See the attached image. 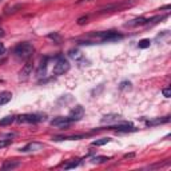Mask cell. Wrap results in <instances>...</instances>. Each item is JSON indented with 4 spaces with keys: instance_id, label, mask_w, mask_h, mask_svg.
Returning a JSON list of instances; mask_svg holds the SVG:
<instances>
[{
    "instance_id": "ba28073f",
    "label": "cell",
    "mask_w": 171,
    "mask_h": 171,
    "mask_svg": "<svg viewBox=\"0 0 171 171\" xmlns=\"http://www.w3.org/2000/svg\"><path fill=\"white\" fill-rule=\"evenodd\" d=\"M32 68H34V64H32V62H27L26 64L23 66V68H22V71H20V79H27L30 75L32 74Z\"/></svg>"
},
{
    "instance_id": "ffe728a7",
    "label": "cell",
    "mask_w": 171,
    "mask_h": 171,
    "mask_svg": "<svg viewBox=\"0 0 171 171\" xmlns=\"http://www.w3.org/2000/svg\"><path fill=\"white\" fill-rule=\"evenodd\" d=\"M79 164H80V160H79V159H74V160H71V162H68V163L64 164V166H63V168H64V170H70V168L78 167Z\"/></svg>"
},
{
    "instance_id": "83f0119b",
    "label": "cell",
    "mask_w": 171,
    "mask_h": 171,
    "mask_svg": "<svg viewBox=\"0 0 171 171\" xmlns=\"http://www.w3.org/2000/svg\"><path fill=\"white\" fill-rule=\"evenodd\" d=\"M4 52H5V47H4L3 43H0V56L4 55Z\"/></svg>"
},
{
    "instance_id": "f1b7e54d",
    "label": "cell",
    "mask_w": 171,
    "mask_h": 171,
    "mask_svg": "<svg viewBox=\"0 0 171 171\" xmlns=\"http://www.w3.org/2000/svg\"><path fill=\"white\" fill-rule=\"evenodd\" d=\"M4 34H5V32H4L3 30H1V28H0V38H3V36H4Z\"/></svg>"
},
{
    "instance_id": "4316f807",
    "label": "cell",
    "mask_w": 171,
    "mask_h": 171,
    "mask_svg": "<svg viewBox=\"0 0 171 171\" xmlns=\"http://www.w3.org/2000/svg\"><path fill=\"white\" fill-rule=\"evenodd\" d=\"M87 20H88V16H83V18H80V19H78V24H84V23H87Z\"/></svg>"
},
{
    "instance_id": "2e32d148",
    "label": "cell",
    "mask_w": 171,
    "mask_h": 171,
    "mask_svg": "<svg viewBox=\"0 0 171 171\" xmlns=\"http://www.w3.org/2000/svg\"><path fill=\"white\" fill-rule=\"evenodd\" d=\"M121 119V115H116V114H110V115H106V116L102 118V122L103 123H111V122H118Z\"/></svg>"
},
{
    "instance_id": "7a4b0ae2",
    "label": "cell",
    "mask_w": 171,
    "mask_h": 171,
    "mask_svg": "<svg viewBox=\"0 0 171 171\" xmlns=\"http://www.w3.org/2000/svg\"><path fill=\"white\" fill-rule=\"evenodd\" d=\"M91 36H95V38H99L102 43L116 42V40H121V39H123V35H122V34H118V32H114V31H107V32H96V34H91Z\"/></svg>"
},
{
    "instance_id": "d6986e66",
    "label": "cell",
    "mask_w": 171,
    "mask_h": 171,
    "mask_svg": "<svg viewBox=\"0 0 171 171\" xmlns=\"http://www.w3.org/2000/svg\"><path fill=\"white\" fill-rule=\"evenodd\" d=\"M111 142V138H100V139H96V140H94L92 143V146H104V144H107V143H110Z\"/></svg>"
},
{
    "instance_id": "8fae6325",
    "label": "cell",
    "mask_w": 171,
    "mask_h": 171,
    "mask_svg": "<svg viewBox=\"0 0 171 171\" xmlns=\"http://www.w3.org/2000/svg\"><path fill=\"white\" fill-rule=\"evenodd\" d=\"M147 23V19L143 18V16H140V18H136V19H132L130 20L128 23H126L125 26L126 27H136V26H143V24Z\"/></svg>"
},
{
    "instance_id": "e0dca14e",
    "label": "cell",
    "mask_w": 171,
    "mask_h": 171,
    "mask_svg": "<svg viewBox=\"0 0 171 171\" xmlns=\"http://www.w3.org/2000/svg\"><path fill=\"white\" fill-rule=\"evenodd\" d=\"M16 119V116L13 115H9V116H5L3 119H0V126H9L11 123H13Z\"/></svg>"
},
{
    "instance_id": "9c48e42d",
    "label": "cell",
    "mask_w": 171,
    "mask_h": 171,
    "mask_svg": "<svg viewBox=\"0 0 171 171\" xmlns=\"http://www.w3.org/2000/svg\"><path fill=\"white\" fill-rule=\"evenodd\" d=\"M42 147H43V144L39 143V142H31V143H28L27 146H24L23 148H20V151H22V152L38 151V150H40Z\"/></svg>"
},
{
    "instance_id": "52a82bcc",
    "label": "cell",
    "mask_w": 171,
    "mask_h": 171,
    "mask_svg": "<svg viewBox=\"0 0 171 171\" xmlns=\"http://www.w3.org/2000/svg\"><path fill=\"white\" fill-rule=\"evenodd\" d=\"M83 115H84V108H83L82 106H76V107H74V108L70 111V119L72 122H76V121H80L83 118Z\"/></svg>"
},
{
    "instance_id": "3957f363",
    "label": "cell",
    "mask_w": 171,
    "mask_h": 171,
    "mask_svg": "<svg viewBox=\"0 0 171 171\" xmlns=\"http://www.w3.org/2000/svg\"><path fill=\"white\" fill-rule=\"evenodd\" d=\"M46 118L44 115H38V114H24V115H19L16 116L15 121L18 123H39V122L44 121Z\"/></svg>"
},
{
    "instance_id": "7402d4cb",
    "label": "cell",
    "mask_w": 171,
    "mask_h": 171,
    "mask_svg": "<svg viewBox=\"0 0 171 171\" xmlns=\"http://www.w3.org/2000/svg\"><path fill=\"white\" fill-rule=\"evenodd\" d=\"M150 44H151L150 39H142L139 43H138V47H139V48H142V50H144V48H148V47H150Z\"/></svg>"
},
{
    "instance_id": "484cf974",
    "label": "cell",
    "mask_w": 171,
    "mask_h": 171,
    "mask_svg": "<svg viewBox=\"0 0 171 171\" xmlns=\"http://www.w3.org/2000/svg\"><path fill=\"white\" fill-rule=\"evenodd\" d=\"M48 38H50V39L56 40V42H58V40L60 39V36H59V34H56V32H54V34H50V35H48Z\"/></svg>"
},
{
    "instance_id": "9a60e30c",
    "label": "cell",
    "mask_w": 171,
    "mask_h": 171,
    "mask_svg": "<svg viewBox=\"0 0 171 171\" xmlns=\"http://www.w3.org/2000/svg\"><path fill=\"white\" fill-rule=\"evenodd\" d=\"M83 135H70V136H54L52 140H79L82 139Z\"/></svg>"
},
{
    "instance_id": "7c38bea8",
    "label": "cell",
    "mask_w": 171,
    "mask_h": 171,
    "mask_svg": "<svg viewBox=\"0 0 171 171\" xmlns=\"http://www.w3.org/2000/svg\"><path fill=\"white\" fill-rule=\"evenodd\" d=\"M170 122V116H164V118H156L154 121H147L146 125L148 127H152V126H158V125H164V123H168Z\"/></svg>"
},
{
    "instance_id": "cb8c5ba5",
    "label": "cell",
    "mask_w": 171,
    "mask_h": 171,
    "mask_svg": "<svg viewBox=\"0 0 171 171\" xmlns=\"http://www.w3.org/2000/svg\"><path fill=\"white\" fill-rule=\"evenodd\" d=\"M130 90L131 88V83L130 82H122L121 86H119V90Z\"/></svg>"
},
{
    "instance_id": "4fadbf2b",
    "label": "cell",
    "mask_w": 171,
    "mask_h": 171,
    "mask_svg": "<svg viewBox=\"0 0 171 171\" xmlns=\"http://www.w3.org/2000/svg\"><path fill=\"white\" fill-rule=\"evenodd\" d=\"M20 162L19 160H5L1 166V170H13V168L19 167Z\"/></svg>"
},
{
    "instance_id": "8992f818",
    "label": "cell",
    "mask_w": 171,
    "mask_h": 171,
    "mask_svg": "<svg viewBox=\"0 0 171 171\" xmlns=\"http://www.w3.org/2000/svg\"><path fill=\"white\" fill-rule=\"evenodd\" d=\"M51 126H55V127H59V128H68L72 123V121L70 119V116H58L52 119L50 122Z\"/></svg>"
},
{
    "instance_id": "ac0fdd59",
    "label": "cell",
    "mask_w": 171,
    "mask_h": 171,
    "mask_svg": "<svg viewBox=\"0 0 171 171\" xmlns=\"http://www.w3.org/2000/svg\"><path fill=\"white\" fill-rule=\"evenodd\" d=\"M68 55H70V58H72L74 60H76V62H79V60L83 58L82 52H80V51H78V50H71L70 52H68Z\"/></svg>"
},
{
    "instance_id": "d4e9b609",
    "label": "cell",
    "mask_w": 171,
    "mask_h": 171,
    "mask_svg": "<svg viewBox=\"0 0 171 171\" xmlns=\"http://www.w3.org/2000/svg\"><path fill=\"white\" fill-rule=\"evenodd\" d=\"M162 94H163V96L170 98L171 96V88H170V87H166V88H163V90H162Z\"/></svg>"
},
{
    "instance_id": "44dd1931",
    "label": "cell",
    "mask_w": 171,
    "mask_h": 171,
    "mask_svg": "<svg viewBox=\"0 0 171 171\" xmlns=\"http://www.w3.org/2000/svg\"><path fill=\"white\" fill-rule=\"evenodd\" d=\"M108 159L110 158H107V156H94V158H91V162L92 163H104Z\"/></svg>"
},
{
    "instance_id": "30bf717a",
    "label": "cell",
    "mask_w": 171,
    "mask_h": 171,
    "mask_svg": "<svg viewBox=\"0 0 171 171\" xmlns=\"http://www.w3.org/2000/svg\"><path fill=\"white\" fill-rule=\"evenodd\" d=\"M47 64H48V58H43L42 62H40V66L36 71V76L38 78H42V76H46V71H47Z\"/></svg>"
},
{
    "instance_id": "5bb4252c",
    "label": "cell",
    "mask_w": 171,
    "mask_h": 171,
    "mask_svg": "<svg viewBox=\"0 0 171 171\" xmlns=\"http://www.w3.org/2000/svg\"><path fill=\"white\" fill-rule=\"evenodd\" d=\"M12 99V94L9 91H4V92H0V106L7 104L8 102Z\"/></svg>"
},
{
    "instance_id": "603a6c76",
    "label": "cell",
    "mask_w": 171,
    "mask_h": 171,
    "mask_svg": "<svg viewBox=\"0 0 171 171\" xmlns=\"http://www.w3.org/2000/svg\"><path fill=\"white\" fill-rule=\"evenodd\" d=\"M11 144V139H0V148H4Z\"/></svg>"
},
{
    "instance_id": "5b68a950",
    "label": "cell",
    "mask_w": 171,
    "mask_h": 171,
    "mask_svg": "<svg viewBox=\"0 0 171 171\" xmlns=\"http://www.w3.org/2000/svg\"><path fill=\"white\" fill-rule=\"evenodd\" d=\"M108 130H115V131H118V132H134V131H136L138 128L134 127L131 123L123 122V123H119V125L108 126Z\"/></svg>"
},
{
    "instance_id": "277c9868",
    "label": "cell",
    "mask_w": 171,
    "mask_h": 171,
    "mask_svg": "<svg viewBox=\"0 0 171 171\" xmlns=\"http://www.w3.org/2000/svg\"><path fill=\"white\" fill-rule=\"evenodd\" d=\"M70 70V63L68 60L63 58V56H58L56 58V63H55L54 66V74L55 75H64L67 71Z\"/></svg>"
},
{
    "instance_id": "6da1fadb",
    "label": "cell",
    "mask_w": 171,
    "mask_h": 171,
    "mask_svg": "<svg viewBox=\"0 0 171 171\" xmlns=\"http://www.w3.org/2000/svg\"><path fill=\"white\" fill-rule=\"evenodd\" d=\"M13 54H15L16 58L19 59H28L34 54V46L31 43H20V44H18L15 47Z\"/></svg>"
}]
</instances>
